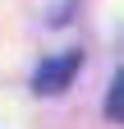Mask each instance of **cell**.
I'll return each instance as SVG.
<instances>
[{
    "label": "cell",
    "mask_w": 124,
    "mask_h": 129,
    "mask_svg": "<svg viewBox=\"0 0 124 129\" xmlns=\"http://www.w3.org/2000/svg\"><path fill=\"white\" fill-rule=\"evenodd\" d=\"M78 69H83V51H65V55L41 60L37 74H32V92H41V97H60V92L74 83V74H78Z\"/></svg>",
    "instance_id": "6da1fadb"
},
{
    "label": "cell",
    "mask_w": 124,
    "mask_h": 129,
    "mask_svg": "<svg viewBox=\"0 0 124 129\" xmlns=\"http://www.w3.org/2000/svg\"><path fill=\"white\" fill-rule=\"evenodd\" d=\"M106 120H110V124H124V69H115L110 88H106Z\"/></svg>",
    "instance_id": "7a4b0ae2"
}]
</instances>
